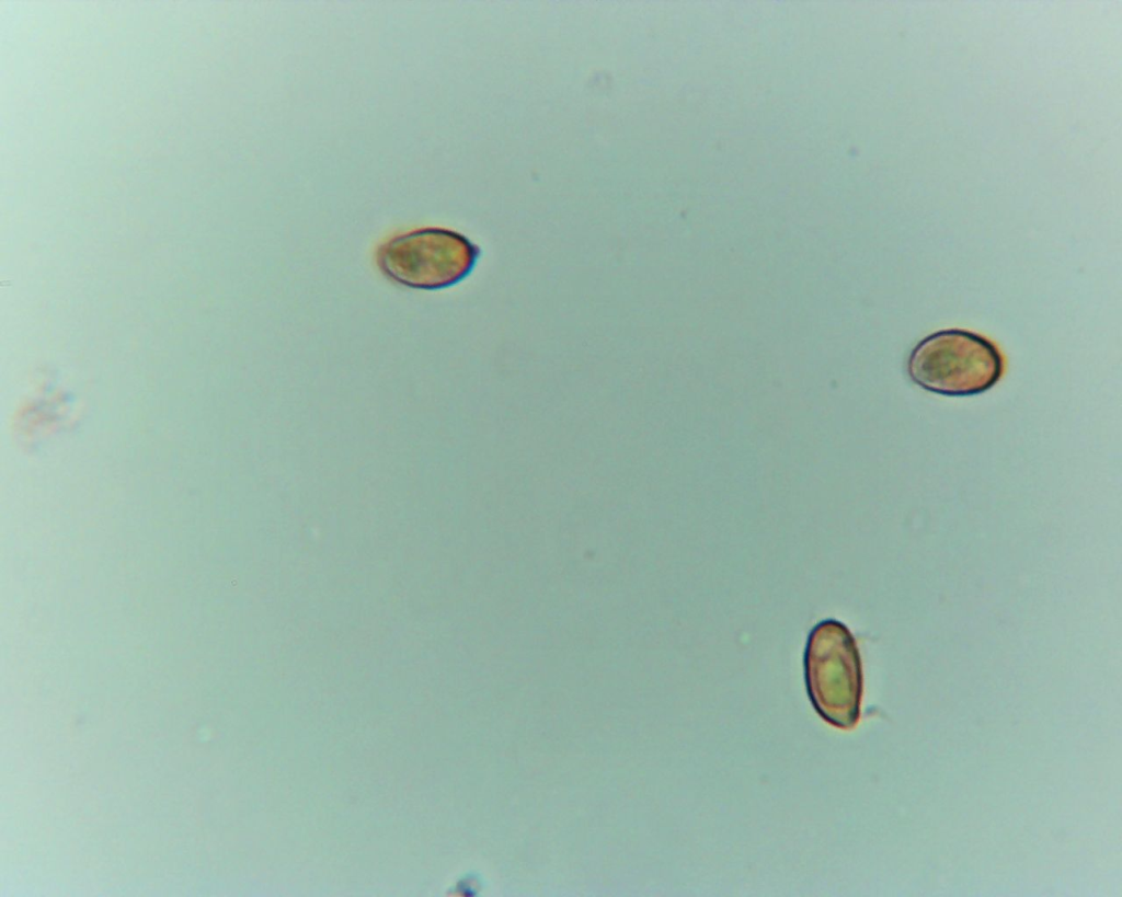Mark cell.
Here are the masks:
<instances>
[{
    "instance_id": "cell-1",
    "label": "cell",
    "mask_w": 1122,
    "mask_h": 897,
    "mask_svg": "<svg viewBox=\"0 0 1122 897\" xmlns=\"http://www.w3.org/2000/svg\"><path fill=\"white\" fill-rule=\"evenodd\" d=\"M1006 368L1000 348L965 329L936 331L920 340L907 359V375L919 388L943 396H973L994 388Z\"/></svg>"
},
{
    "instance_id": "cell-2",
    "label": "cell",
    "mask_w": 1122,
    "mask_h": 897,
    "mask_svg": "<svg viewBox=\"0 0 1122 897\" xmlns=\"http://www.w3.org/2000/svg\"><path fill=\"white\" fill-rule=\"evenodd\" d=\"M481 249L448 228L424 227L396 234L376 251V264L390 281L416 290H442L466 279Z\"/></svg>"
},
{
    "instance_id": "cell-3",
    "label": "cell",
    "mask_w": 1122,
    "mask_h": 897,
    "mask_svg": "<svg viewBox=\"0 0 1122 897\" xmlns=\"http://www.w3.org/2000/svg\"><path fill=\"white\" fill-rule=\"evenodd\" d=\"M810 698L828 722L849 727L859 716L862 688L856 641L840 622L829 619L810 632L805 656Z\"/></svg>"
}]
</instances>
